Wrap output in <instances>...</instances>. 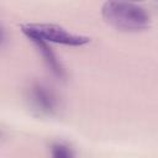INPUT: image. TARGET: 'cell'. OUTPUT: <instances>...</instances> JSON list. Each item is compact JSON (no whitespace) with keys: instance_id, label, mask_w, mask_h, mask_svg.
<instances>
[{"instance_id":"obj_4","label":"cell","mask_w":158,"mask_h":158,"mask_svg":"<svg viewBox=\"0 0 158 158\" xmlns=\"http://www.w3.org/2000/svg\"><path fill=\"white\" fill-rule=\"evenodd\" d=\"M36 47L37 52L41 54L44 64L47 65V68L52 72V74L59 79H64L65 77V72H64V68L63 65L60 64L59 59L57 58L56 53L53 52L52 47L49 46V43L44 42L43 40L41 38H37V37H30L28 38Z\"/></svg>"},{"instance_id":"obj_1","label":"cell","mask_w":158,"mask_h":158,"mask_svg":"<svg viewBox=\"0 0 158 158\" xmlns=\"http://www.w3.org/2000/svg\"><path fill=\"white\" fill-rule=\"evenodd\" d=\"M102 19L114 28L125 32L143 31L149 27V14L138 4L128 1H106L101 7Z\"/></svg>"},{"instance_id":"obj_2","label":"cell","mask_w":158,"mask_h":158,"mask_svg":"<svg viewBox=\"0 0 158 158\" xmlns=\"http://www.w3.org/2000/svg\"><path fill=\"white\" fill-rule=\"evenodd\" d=\"M20 27L27 38L37 37L47 43L80 47L90 42V38L86 36L72 33L65 28L53 23H23Z\"/></svg>"},{"instance_id":"obj_5","label":"cell","mask_w":158,"mask_h":158,"mask_svg":"<svg viewBox=\"0 0 158 158\" xmlns=\"http://www.w3.org/2000/svg\"><path fill=\"white\" fill-rule=\"evenodd\" d=\"M51 158H75V156L68 144L57 142L51 147Z\"/></svg>"},{"instance_id":"obj_3","label":"cell","mask_w":158,"mask_h":158,"mask_svg":"<svg viewBox=\"0 0 158 158\" xmlns=\"http://www.w3.org/2000/svg\"><path fill=\"white\" fill-rule=\"evenodd\" d=\"M30 101L41 114H56L59 101L56 93L42 83H35L30 88Z\"/></svg>"}]
</instances>
